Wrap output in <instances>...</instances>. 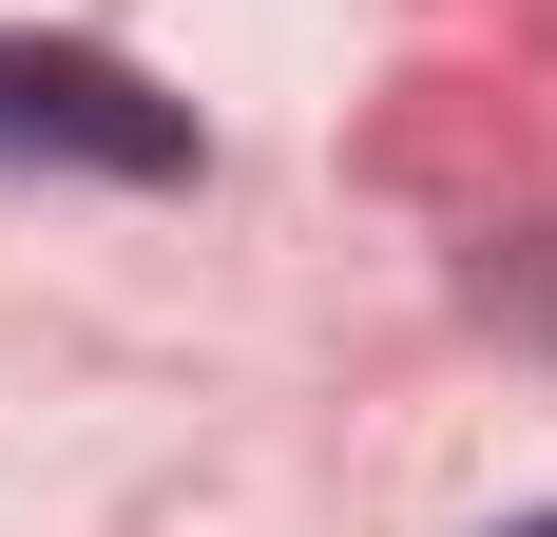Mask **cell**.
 <instances>
[{"label":"cell","mask_w":557,"mask_h":537,"mask_svg":"<svg viewBox=\"0 0 557 537\" xmlns=\"http://www.w3.org/2000/svg\"><path fill=\"white\" fill-rule=\"evenodd\" d=\"M0 154H58V173H135V192H173V173H193V97H154V77L97 58V39H0Z\"/></svg>","instance_id":"1"},{"label":"cell","mask_w":557,"mask_h":537,"mask_svg":"<svg viewBox=\"0 0 557 537\" xmlns=\"http://www.w3.org/2000/svg\"><path fill=\"white\" fill-rule=\"evenodd\" d=\"M519 537H557V519H519Z\"/></svg>","instance_id":"2"}]
</instances>
